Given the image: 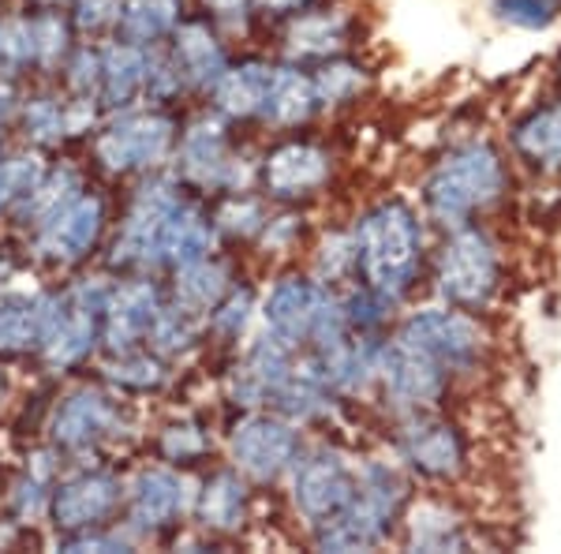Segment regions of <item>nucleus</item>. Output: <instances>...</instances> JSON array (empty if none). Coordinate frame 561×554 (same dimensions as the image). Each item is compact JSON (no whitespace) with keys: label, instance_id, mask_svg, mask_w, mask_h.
<instances>
[{"label":"nucleus","instance_id":"1a4fd4ad","mask_svg":"<svg viewBox=\"0 0 561 554\" xmlns=\"http://www.w3.org/2000/svg\"><path fill=\"white\" fill-rule=\"evenodd\" d=\"M187 188L176 177H161V172H147L142 184L135 188L124 217L116 225V236L108 244V267L124 270V274H158L153 270V251H158V236L165 225L169 211L180 203Z\"/></svg>","mask_w":561,"mask_h":554},{"label":"nucleus","instance_id":"dca6fc26","mask_svg":"<svg viewBox=\"0 0 561 554\" xmlns=\"http://www.w3.org/2000/svg\"><path fill=\"white\" fill-rule=\"evenodd\" d=\"M124 490L128 484L108 468H76L68 476H57L49 498L53 529L71 535L116 524V517L124 513Z\"/></svg>","mask_w":561,"mask_h":554},{"label":"nucleus","instance_id":"7c9ffc66","mask_svg":"<svg viewBox=\"0 0 561 554\" xmlns=\"http://www.w3.org/2000/svg\"><path fill=\"white\" fill-rule=\"evenodd\" d=\"M319 113V98H314L311 71H300V65H277L274 87H270L266 109H262V121L266 128L277 132H296L304 128L311 116Z\"/></svg>","mask_w":561,"mask_h":554},{"label":"nucleus","instance_id":"2f4dec72","mask_svg":"<svg viewBox=\"0 0 561 554\" xmlns=\"http://www.w3.org/2000/svg\"><path fill=\"white\" fill-rule=\"evenodd\" d=\"M180 23H184V0H121L113 34L142 49H158L173 38Z\"/></svg>","mask_w":561,"mask_h":554},{"label":"nucleus","instance_id":"f3484780","mask_svg":"<svg viewBox=\"0 0 561 554\" xmlns=\"http://www.w3.org/2000/svg\"><path fill=\"white\" fill-rule=\"evenodd\" d=\"M255 180L266 199L285 206L322 195L333 180V154L314 139H285L259 158Z\"/></svg>","mask_w":561,"mask_h":554},{"label":"nucleus","instance_id":"3c124183","mask_svg":"<svg viewBox=\"0 0 561 554\" xmlns=\"http://www.w3.org/2000/svg\"><path fill=\"white\" fill-rule=\"evenodd\" d=\"M311 4H319V0H255V8L262 15H270V20H288V15L304 12Z\"/></svg>","mask_w":561,"mask_h":554},{"label":"nucleus","instance_id":"423d86ee","mask_svg":"<svg viewBox=\"0 0 561 554\" xmlns=\"http://www.w3.org/2000/svg\"><path fill=\"white\" fill-rule=\"evenodd\" d=\"M105 296L108 281L102 278H76L71 285L53 293V312H49V330L38 349L42 363L57 375L76 371L94 357L102 344V326H105Z\"/></svg>","mask_w":561,"mask_h":554},{"label":"nucleus","instance_id":"4d7b16f0","mask_svg":"<svg viewBox=\"0 0 561 554\" xmlns=\"http://www.w3.org/2000/svg\"><path fill=\"white\" fill-rule=\"evenodd\" d=\"M558 76H561V65H558Z\"/></svg>","mask_w":561,"mask_h":554},{"label":"nucleus","instance_id":"c85d7f7f","mask_svg":"<svg viewBox=\"0 0 561 554\" xmlns=\"http://www.w3.org/2000/svg\"><path fill=\"white\" fill-rule=\"evenodd\" d=\"M53 293H0V357L38 352L49 330Z\"/></svg>","mask_w":561,"mask_h":554},{"label":"nucleus","instance_id":"a878e982","mask_svg":"<svg viewBox=\"0 0 561 554\" xmlns=\"http://www.w3.org/2000/svg\"><path fill=\"white\" fill-rule=\"evenodd\" d=\"M274 76H277V65L274 60H259V57H248L240 65H232L217 76V83L210 87V109L221 113L229 124H251V121H262V109H266V98H270V87H274Z\"/></svg>","mask_w":561,"mask_h":554},{"label":"nucleus","instance_id":"f8f14e48","mask_svg":"<svg viewBox=\"0 0 561 554\" xmlns=\"http://www.w3.org/2000/svg\"><path fill=\"white\" fill-rule=\"evenodd\" d=\"M393 450L404 461V468L427 479V484H457L472 465V446H468L465 427L446 420V416H434L431 408L404 412L393 434Z\"/></svg>","mask_w":561,"mask_h":554},{"label":"nucleus","instance_id":"c03bdc74","mask_svg":"<svg viewBox=\"0 0 561 554\" xmlns=\"http://www.w3.org/2000/svg\"><path fill=\"white\" fill-rule=\"evenodd\" d=\"M491 8L517 31H550L561 20V0H491Z\"/></svg>","mask_w":561,"mask_h":554},{"label":"nucleus","instance_id":"393cba45","mask_svg":"<svg viewBox=\"0 0 561 554\" xmlns=\"http://www.w3.org/2000/svg\"><path fill=\"white\" fill-rule=\"evenodd\" d=\"M195 524L206 535H237L251 521V479L240 476L237 468H217L198 484L192 502Z\"/></svg>","mask_w":561,"mask_h":554},{"label":"nucleus","instance_id":"5fc2aeb1","mask_svg":"<svg viewBox=\"0 0 561 554\" xmlns=\"http://www.w3.org/2000/svg\"><path fill=\"white\" fill-rule=\"evenodd\" d=\"M26 4H34V8H65V4H71V0H26Z\"/></svg>","mask_w":561,"mask_h":554},{"label":"nucleus","instance_id":"6e6552de","mask_svg":"<svg viewBox=\"0 0 561 554\" xmlns=\"http://www.w3.org/2000/svg\"><path fill=\"white\" fill-rule=\"evenodd\" d=\"M434 289L449 307L483 312L502 289V251L494 236L479 225L449 229L446 244L434 262Z\"/></svg>","mask_w":561,"mask_h":554},{"label":"nucleus","instance_id":"6e6d98bb","mask_svg":"<svg viewBox=\"0 0 561 554\" xmlns=\"http://www.w3.org/2000/svg\"><path fill=\"white\" fill-rule=\"evenodd\" d=\"M0 154H4V143H0Z\"/></svg>","mask_w":561,"mask_h":554},{"label":"nucleus","instance_id":"8fccbe9b","mask_svg":"<svg viewBox=\"0 0 561 554\" xmlns=\"http://www.w3.org/2000/svg\"><path fill=\"white\" fill-rule=\"evenodd\" d=\"M15 79H20V76H0V132H4L8 124H15L20 105H23V90H20Z\"/></svg>","mask_w":561,"mask_h":554},{"label":"nucleus","instance_id":"c756f323","mask_svg":"<svg viewBox=\"0 0 561 554\" xmlns=\"http://www.w3.org/2000/svg\"><path fill=\"white\" fill-rule=\"evenodd\" d=\"M513 154L536 172H561V98L536 105L510 128Z\"/></svg>","mask_w":561,"mask_h":554},{"label":"nucleus","instance_id":"412c9836","mask_svg":"<svg viewBox=\"0 0 561 554\" xmlns=\"http://www.w3.org/2000/svg\"><path fill=\"white\" fill-rule=\"evenodd\" d=\"M352 38H356V15L348 8L311 4L285 20L280 53L288 65H322V60L348 53Z\"/></svg>","mask_w":561,"mask_h":554},{"label":"nucleus","instance_id":"ddd939ff","mask_svg":"<svg viewBox=\"0 0 561 554\" xmlns=\"http://www.w3.org/2000/svg\"><path fill=\"white\" fill-rule=\"evenodd\" d=\"M108 229V203L102 192H79L68 206L31 229L34 259L53 270H76L102 248Z\"/></svg>","mask_w":561,"mask_h":554},{"label":"nucleus","instance_id":"f704fd0d","mask_svg":"<svg viewBox=\"0 0 561 554\" xmlns=\"http://www.w3.org/2000/svg\"><path fill=\"white\" fill-rule=\"evenodd\" d=\"M26 20H31V71L60 76L71 49H76L71 15H65L60 8H34V12H26Z\"/></svg>","mask_w":561,"mask_h":554},{"label":"nucleus","instance_id":"9d476101","mask_svg":"<svg viewBox=\"0 0 561 554\" xmlns=\"http://www.w3.org/2000/svg\"><path fill=\"white\" fill-rule=\"evenodd\" d=\"M393 338L412 344L415 352L431 357L442 371H449V378L457 375H476L486 360V330L472 315L460 307H423L412 312L409 319L397 326Z\"/></svg>","mask_w":561,"mask_h":554},{"label":"nucleus","instance_id":"c9c22d12","mask_svg":"<svg viewBox=\"0 0 561 554\" xmlns=\"http://www.w3.org/2000/svg\"><path fill=\"white\" fill-rule=\"evenodd\" d=\"M57 468H60V453L45 450L15 476L12 490H8V510L20 524H34L38 517H49V498L53 484H57Z\"/></svg>","mask_w":561,"mask_h":554},{"label":"nucleus","instance_id":"ea45409f","mask_svg":"<svg viewBox=\"0 0 561 554\" xmlns=\"http://www.w3.org/2000/svg\"><path fill=\"white\" fill-rule=\"evenodd\" d=\"M210 217H214L217 240H232V244H255L270 222L266 203H262L259 195H248V188H243V192L217 195V206L210 211Z\"/></svg>","mask_w":561,"mask_h":554},{"label":"nucleus","instance_id":"473e14b6","mask_svg":"<svg viewBox=\"0 0 561 554\" xmlns=\"http://www.w3.org/2000/svg\"><path fill=\"white\" fill-rule=\"evenodd\" d=\"M79 192H87V177L79 166H71V161H60V166H49L42 172V180L31 188V192L23 195V203L15 206L12 217L8 222H15L20 229H34V225H42L45 217H53L60 211V206H68L71 199Z\"/></svg>","mask_w":561,"mask_h":554},{"label":"nucleus","instance_id":"aec40b11","mask_svg":"<svg viewBox=\"0 0 561 554\" xmlns=\"http://www.w3.org/2000/svg\"><path fill=\"white\" fill-rule=\"evenodd\" d=\"M375 383L382 386L386 402L393 408H401V412H423V408H434L449 394L454 378H449V371H442L431 357H423L412 344L393 338V341H382Z\"/></svg>","mask_w":561,"mask_h":554},{"label":"nucleus","instance_id":"39448f33","mask_svg":"<svg viewBox=\"0 0 561 554\" xmlns=\"http://www.w3.org/2000/svg\"><path fill=\"white\" fill-rule=\"evenodd\" d=\"M262 323H266V333H274L296 352L311 349L348 326L333 285L307 274H280L270 285L266 299H262Z\"/></svg>","mask_w":561,"mask_h":554},{"label":"nucleus","instance_id":"a211bd4d","mask_svg":"<svg viewBox=\"0 0 561 554\" xmlns=\"http://www.w3.org/2000/svg\"><path fill=\"white\" fill-rule=\"evenodd\" d=\"M195 490L173 465H147L124 490V524L135 535H161L192 513Z\"/></svg>","mask_w":561,"mask_h":554},{"label":"nucleus","instance_id":"9b49d317","mask_svg":"<svg viewBox=\"0 0 561 554\" xmlns=\"http://www.w3.org/2000/svg\"><path fill=\"white\" fill-rule=\"evenodd\" d=\"M304 453L300 423L280 416L277 408H248L229 431V461L251 484H277L293 472Z\"/></svg>","mask_w":561,"mask_h":554},{"label":"nucleus","instance_id":"79ce46f5","mask_svg":"<svg viewBox=\"0 0 561 554\" xmlns=\"http://www.w3.org/2000/svg\"><path fill=\"white\" fill-rule=\"evenodd\" d=\"M158 457L173 468H192L210 457V431L198 420H173L158 431Z\"/></svg>","mask_w":561,"mask_h":554},{"label":"nucleus","instance_id":"37998d69","mask_svg":"<svg viewBox=\"0 0 561 554\" xmlns=\"http://www.w3.org/2000/svg\"><path fill=\"white\" fill-rule=\"evenodd\" d=\"M251 312H255V289L251 285H232V293L206 315V330L221 341H240L243 330L251 323Z\"/></svg>","mask_w":561,"mask_h":554},{"label":"nucleus","instance_id":"2eb2a0df","mask_svg":"<svg viewBox=\"0 0 561 554\" xmlns=\"http://www.w3.org/2000/svg\"><path fill=\"white\" fill-rule=\"evenodd\" d=\"M49 446L65 457H87L124 431V408L102 386H76L49 416Z\"/></svg>","mask_w":561,"mask_h":554},{"label":"nucleus","instance_id":"864d4df0","mask_svg":"<svg viewBox=\"0 0 561 554\" xmlns=\"http://www.w3.org/2000/svg\"><path fill=\"white\" fill-rule=\"evenodd\" d=\"M8 278H12V259H8L4 251H0V285H4Z\"/></svg>","mask_w":561,"mask_h":554},{"label":"nucleus","instance_id":"0eeeda50","mask_svg":"<svg viewBox=\"0 0 561 554\" xmlns=\"http://www.w3.org/2000/svg\"><path fill=\"white\" fill-rule=\"evenodd\" d=\"M173 177L192 195H225L243 192V158L232 139V128L221 113H198L180 128L176 150H173Z\"/></svg>","mask_w":561,"mask_h":554},{"label":"nucleus","instance_id":"a18cd8bd","mask_svg":"<svg viewBox=\"0 0 561 554\" xmlns=\"http://www.w3.org/2000/svg\"><path fill=\"white\" fill-rule=\"evenodd\" d=\"M60 76H65L68 94L98 98V90H102V45H98V42L76 45Z\"/></svg>","mask_w":561,"mask_h":554},{"label":"nucleus","instance_id":"7ed1b4c3","mask_svg":"<svg viewBox=\"0 0 561 554\" xmlns=\"http://www.w3.org/2000/svg\"><path fill=\"white\" fill-rule=\"evenodd\" d=\"M404 510H409V479L389 461L370 457L356 472V495L348 498L345 510L311 532L314 547L333 554L370 551L389 540V532L404 521Z\"/></svg>","mask_w":561,"mask_h":554},{"label":"nucleus","instance_id":"f257e3e1","mask_svg":"<svg viewBox=\"0 0 561 554\" xmlns=\"http://www.w3.org/2000/svg\"><path fill=\"white\" fill-rule=\"evenodd\" d=\"M352 244H356L359 285L382 296L386 304H401L420 281L423 251H427V233L415 206L404 199H378L356 217Z\"/></svg>","mask_w":561,"mask_h":554},{"label":"nucleus","instance_id":"49530a36","mask_svg":"<svg viewBox=\"0 0 561 554\" xmlns=\"http://www.w3.org/2000/svg\"><path fill=\"white\" fill-rule=\"evenodd\" d=\"M121 0H71V26L76 34H105L116 26Z\"/></svg>","mask_w":561,"mask_h":554},{"label":"nucleus","instance_id":"a19ab883","mask_svg":"<svg viewBox=\"0 0 561 554\" xmlns=\"http://www.w3.org/2000/svg\"><path fill=\"white\" fill-rule=\"evenodd\" d=\"M45 169H49V161L42 158V147L0 154V222L12 217V211L23 203V195L38 184Z\"/></svg>","mask_w":561,"mask_h":554},{"label":"nucleus","instance_id":"603ef678","mask_svg":"<svg viewBox=\"0 0 561 554\" xmlns=\"http://www.w3.org/2000/svg\"><path fill=\"white\" fill-rule=\"evenodd\" d=\"M8 397H12V378H8V371L0 368V408L8 405Z\"/></svg>","mask_w":561,"mask_h":554},{"label":"nucleus","instance_id":"4be33fe9","mask_svg":"<svg viewBox=\"0 0 561 554\" xmlns=\"http://www.w3.org/2000/svg\"><path fill=\"white\" fill-rule=\"evenodd\" d=\"M169 68H173V79L180 87V98L184 94H210V87L217 83L225 68H229V49H225L217 26L206 20H184L173 31V38L161 45Z\"/></svg>","mask_w":561,"mask_h":554},{"label":"nucleus","instance_id":"72a5a7b5","mask_svg":"<svg viewBox=\"0 0 561 554\" xmlns=\"http://www.w3.org/2000/svg\"><path fill=\"white\" fill-rule=\"evenodd\" d=\"M404 532H409V547L415 551H468L472 547V532H468L465 517L449 510L446 502H420L404 510Z\"/></svg>","mask_w":561,"mask_h":554},{"label":"nucleus","instance_id":"09e8293b","mask_svg":"<svg viewBox=\"0 0 561 554\" xmlns=\"http://www.w3.org/2000/svg\"><path fill=\"white\" fill-rule=\"evenodd\" d=\"M304 217H293V214H280V217H270L266 229H262L259 240L266 244L270 251H288L296 240L304 236Z\"/></svg>","mask_w":561,"mask_h":554},{"label":"nucleus","instance_id":"bb28decb","mask_svg":"<svg viewBox=\"0 0 561 554\" xmlns=\"http://www.w3.org/2000/svg\"><path fill=\"white\" fill-rule=\"evenodd\" d=\"M150 57L153 49H142V45L121 38L102 45V90H98V102H102L105 116L147 102Z\"/></svg>","mask_w":561,"mask_h":554},{"label":"nucleus","instance_id":"5701e85b","mask_svg":"<svg viewBox=\"0 0 561 554\" xmlns=\"http://www.w3.org/2000/svg\"><path fill=\"white\" fill-rule=\"evenodd\" d=\"M296 349H288L285 341H277L274 333L259 338L243 352V360L232 368L229 375V397L240 408H266L274 405V397L280 394L285 378L293 375Z\"/></svg>","mask_w":561,"mask_h":554},{"label":"nucleus","instance_id":"4c0bfd02","mask_svg":"<svg viewBox=\"0 0 561 554\" xmlns=\"http://www.w3.org/2000/svg\"><path fill=\"white\" fill-rule=\"evenodd\" d=\"M311 83H314V98H319V109H341V105L359 102V98L367 94L370 68L359 65L348 53H341V57H330V60H322V65H314Z\"/></svg>","mask_w":561,"mask_h":554},{"label":"nucleus","instance_id":"e433bc0d","mask_svg":"<svg viewBox=\"0 0 561 554\" xmlns=\"http://www.w3.org/2000/svg\"><path fill=\"white\" fill-rule=\"evenodd\" d=\"M102 378L121 394H158L169 383V360L158 357L150 344L108 352V360L102 363Z\"/></svg>","mask_w":561,"mask_h":554},{"label":"nucleus","instance_id":"58836bf2","mask_svg":"<svg viewBox=\"0 0 561 554\" xmlns=\"http://www.w3.org/2000/svg\"><path fill=\"white\" fill-rule=\"evenodd\" d=\"M20 124L23 139L31 147H60L68 143V121H65V98L57 90H34V94H23V105H20Z\"/></svg>","mask_w":561,"mask_h":554},{"label":"nucleus","instance_id":"20e7f679","mask_svg":"<svg viewBox=\"0 0 561 554\" xmlns=\"http://www.w3.org/2000/svg\"><path fill=\"white\" fill-rule=\"evenodd\" d=\"M176 139L180 121L165 105H131L105 116L102 128L94 132L90 154L105 177H147V172H161L173 161Z\"/></svg>","mask_w":561,"mask_h":554},{"label":"nucleus","instance_id":"cd10ccee","mask_svg":"<svg viewBox=\"0 0 561 554\" xmlns=\"http://www.w3.org/2000/svg\"><path fill=\"white\" fill-rule=\"evenodd\" d=\"M237 285V274H232V262L221 256H206L192 262V267L173 270V289H169V304L180 307L184 315L206 323V315L221 304L225 296Z\"/></svg>","mask_w":561,"mask_h":554},{"label":"nucleus","instance_id":"4468645a","mask_svg":"<svg viewBox=\"0 0 561 554\" xmlns=\"http://www.w3.org/2000/svg\"><path fill=\"white\" fill-rule=\"evenodd\" d=\"M356 465L348 453L337 446H314L296 457L293 472H288V498H293L296 517H304L307 529H319L333 513L348 506L356 495Z\"/></svg>","mask_w":561,"mask_h":554},{"label":"nucleus","instance_id":"6ab92c4d","mask_svg":"<svg viewBox=\"0 0 561 554\" xmlns=\"http://www.w3.org/2000/svg\"><path fill=\"white\" fill-rule=\"evenodd\" d=\"M169 304V293L158 285L153 274H128L124 281H113L105 296V326H102V349L124 352L139 349L150 341L153 326Z\"/></svg>","mask_w":561,"mask_h":554},{"label":"nucleus","instance_id":"b1692460","mask_svg":"<svg viewBox=\"0 0 561 554\" xmlns=\"http://www.w3.org/2000/svg\"><path fill=\"white\" fill-rule=\"evenodd\" d=\"M214 217L198 199H192V192L180 195V203L169 211L165 225H161L158 236V251H153V270H180L192 267V262L214 256Z\"/></svg>","mask_w":561,"mask_h":554},{"label":"nucleus","instance_id":"f03ea898","mask_svg":"<svg viewBox=\"0 0 561 554\" xmlns=\"http://www.w3.org/2000/svg\"><path fill=\"white\" fill-rule=\"evenodd\" d=\"M510 188L505 158L494 143L476 139L465 147H454L423 180V211L442 229L472 225L476 214H486L494 203H502Z\"/></svg>","mask_w":561,"mask_h":554},{"label":"nucleus","instance_id":"de8ad7c7","mask_svg":"<svg viewBox=\"0 0 561 554\" xmlns=\"http://www.w3.org/2000/svg\"><path fill=\"white\" fill-rule=\"evenodd\" d=\"M198 8L214 26H248L255 15V0H198Z\"/></svg>","mask_w":561,"mask_h":554}]
</instances>
